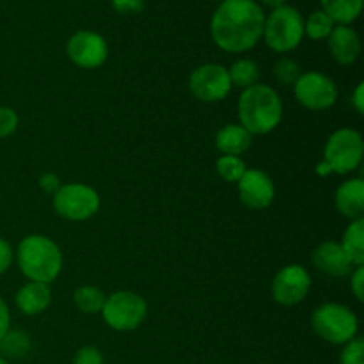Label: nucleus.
Here are the masks:
<instances>
[{"label": "nucleus", "instance_id": "13", "mask_svg": "<svg viewBox=\"0 0 364 364\" xmlns=\"http://www.w3.org/2000/svg\"><path fill=\"white\" fill-rule=\"evenodd\" d=\"M238 198L249 210L269 208L276 198V185L272 178L259 169H247L237 183Z\"/></svg>", "mask_w": 364, "mask_h": 364}, {"label": "nucleus", "instance_id": "2", "mask_svg": "<svg viewBox=\"0 0 364 364\" xmlns=\"http://www.w3.org/2000/svg\"><path fill=\"white\" fill-rule=\"evenodd\" d=\"M238 119L251 135H265L283 121V102L274 87L256 84L244 89L238 98Z\"/></svg>", "mask_w": 364, "mask_h": 364}, {"label": "nucleus", "instance_id": "30", "mask_svg": "<svg viewBox=\"0 0 364 364\" xmlns=\"http://www.w3.org/2000/svg\"><path fill=\"white\" fill-rule=\"evenodd\" d=\"M350 290L359 302L364 301V265L354 267L350 272Z\"/></svg>", "mask_w": 364, "mask_h": 364}, {"label": "nucleus", "instance_id": "9", "mask_svg": "<svg viewBox=\"0 0 364 364\" xmlns=\"http://www.w3.org/2000/svg\"><path fill=\"white\" fill-rule=\"evenodd\" d=\"M231 89L233 85L228 75V68H224L223 64H201L188 77V91L203 103L223 102L228 98Z\"/></svg>", "mask_w": 364, "mask_h": 364}, {"label": "nucleus", "instance_id": "1", "mask_svg": "<svg viewBox=\"0 0 364 364\" xmlns=\"http://www.w3.org/2000/svg\"><path fill=\"white\" fill-rule=\"evenodd\" d=\"M263 25L265 13L255 0H223L213 13L210 32L220 50L242 53L258 45Z\"/></svg>", "mask_w": 364, "mask_h": 364}, {"label": "nucleus", "instance_id": "29", "mask_svg": "<svg viewBox=\"0 0 364 364\" xmlns=\"http://www.w3.org/2000/svg\"><path fill=\"white\" fill-rule=\"evenodd\" d=\"M73 364H105L102 350L92 345H85V347L78 348L77 354L73 358Z\"/></svg>", "mask_w": 364, "mask_h": 364}, {"label": "nucleus", "instance_id": "16", "mask_svg": "<svg viewBox=\"0 0 364 364\" xmlns=\"http://www.w3.org/2000/svg\"><path fill=\"white\" fill-rule=\"evenodd\" d=\"M334 205L340 215L348 220L363 219L364 215V181L363 178H350L343 181L334 192Z\"/></svg>", "mask_w": 364, "mask_h": 364}, {"label": "nucleus", "instance_id": "11", "mask_svg": "<svg viewBox=\"0 0 364 364\" xmlns=\"http://www.w3.org/2000/svg\"><path fill=\"white\" fill-rule=\"evenodd\" d=\"M311 290V276L302 265H287L274 276L270 284L272 299L281 306H297L308 297Z\"/></svg>", "mask_w": 364, "mask_h": 364}, {"label": "nucleus", "instance_id": "35", "mask_svg": "<svg viewBox=\"0 0 364 364\" xmlns=\"http://www.w3.org/2000/svg\"><path fill=\"white\" fill-rule=\"evenodd\" d=\"M352 107L355 109V112L358 114H364V84L363 82H359L358 85H355L354 92H352Z\"/></svg>", "mask_w": 364, "mask_h": 364}, {"label": "nucleus", "instance_id": "8", "mask_svg": "<svg viewBox=\"0 0 364 364\" xmlns=\"http://www.w3.org/2000/svg\"><path fill=\"white\" fill-rule=\"evenodd\" d=\"M53 210L63 219L71 220V223H82L89 220L98 213L100 194L85 183H66L60 185L59 191L52 198Z\"/></svg>", "mask_w": 364, "mask_h": 364}, {"label": "nucleus", "instance_id": "32", "mask_svg": "<svg viewBox=\"0 0 364 364\" xmlns=\"http://www.w3.org/2000/svg\"><path fill=\"white\" fill-rule=\"evenodd\" d=\"M14 262V251L11 247V244L4 238H0V276L6 274L11 269Z\"/></svg>", "mask_w": 364, "mask_h": 364}, {"label": "nucleus", "instance_id": "34", "mask_svg": "<svg viewBox=\"0 0 364 364\" xmlns=\"http://www.w3.org/2000/svg\"><path fill=\"white\" fill-rule=\"evenodd\" d=\"M11 329V313L7 308L6 301L0 297V340H2L4 334Z\"/></svg>", "mask_w": 364, "mask_h": 364}, {"label": "nucleus", "instance_id": "14", "mask_svg": "<svg viewBox=\"0 0 364 364\" xmlns=\"http://www.w3.org/2000/svg\"><path fill=\"white\" fill-rule=\"evenodd\" d=\"M311 262L318 272L326 274L329 277L350 276V272L354 270V265L341 249L340 242L334 240H327L316 245L311 255Z\"/></svg>", "mask_w": 364, "mask_h": 364}, {"label": "nucleus", "instance_id": "38", "mask_svg": "<svg viewBox=\"0 0 364 364\" xmlns=\"http://www.w3.org/2000/svg\"><path fill=\"white\" fill-rule=\"evenodd\" d=\"M0 355H2V352H0Z\"/></svg>", "mask_w": 364, "mask_h": 364}, {"label": "nucleus", "instance_id": "19", "mask_svg": "<svg viewBox=\"0 0 364 364\" xmlns=\"http://www.w3.org/2000/svg\"><path fill=\"white\" fill-rule=\"evenodd\" d=\"M340 245L352 265H364V219L350 220L347 230L343 231Z\"/></svg>", "mask_w": 364, "mask_h": 364}, {"label": "nucleus", "instance_id": "15", "mask_svg": "<svg viewBox=\"0 0 364 364\" xmlns=\"http://www.w3.org/2000/svg\"><path fill=\"white\" fill-rule=\"evenodd\" d=\"M327 41L331 55L341 66H350L361 55V39L350 25H336Z\"/></svg>", "mask_w": 364, "mask_h": 364}, {"label": "nucleus", "instance_id": "21", "mask_svg": "<svg viewBox=\"0 0 364 364\" xmlns=\"http://www.w3.org/2000/svg\"><path fill=\"white\" fill-rule=\"evenodd\" d=\"M228 75L233 87H240L242 91L251 85L259 84V66L252 59H238L228 68Z\"/></svg>", "mask_w": 364, "mask_h": 364}, {"label": "nucleus", "instance_id": "17", "mask_svg": "<svg viewBox=\"0 0 364 364\" xmlns=\"http://www.w3.org/2000/svg\"><path fill=\"white\" fill-rule=\"evenodd\" d=\"M16 308L20 309L23 315L27 316H36L45 313L46 309L52 304V290H50V284L45 283H32L28 281L27 284L20 288L16 291Z\"/></svg>", "mask_w": 364, "mask_h": 364}, {"label": "nucleus", "instance_id": "27", "mask_svg": "<svg viewBox=\"0 0 364 364\" xmlns=\"http://www.w3.org/2000/svg\"><path fill=\"white\" fill-rule=\"evenodd\" d=\"M340 364H364V340L355 336L343 345L340 354Z\"/></svg>", "mask_w": 364, "mask_h": 364}, {"label": "nucleus", "instance_id": "3", "mask_svg": "<svg viewBox=\"0 0 364 364\" xmlns=\"http://www.w3.org/2000/svg\"><path fill=\"white\" fill-rule=\"evenodd\" d=\"M14 259L20 272L32 283L50 284L63 270V251L46 235H28L18 244Z\"/></svg>", "mask_w": 364, "mask_h": 364}, {"label": "nucleus", "instance_id": "24", "mask_svg": "<svg viewBox=\"0 0 364 364\" xmlns=\"http://www.w3.org/2000/svg\"><path fill=\"white\" fill-rule=\"evenodd\" d=\"M334 27L336 23L322 9L313 11L308 20L304 21V36H308L313 41H322V39L329 38Z\"/></svg>", "mask_w": 364, "mask_h": 364}, {"label": "nucleus", "instance_id": "6", "mask_svg": "<svg viewBox=\"0 0 364 364\" xmlns=\"http://www.w3.org/2000/svg\"><path fill=\"white\" fill-rule=\"evenodd\" d=\"M262 38H265L267 46L274 52H294L304 38V18L291 6L272 9L265 18Z\"/></svg>", "mask_w": 364, "mask_h": 364}, {"label": "nucleus", "instance_id": "18", "mask_svg": "<svg viewBox=\"0 0 364 364\" xmlns=\"http://www.w3.org/2000/svg\"><path fill=\"white\" fill-rule=\"evenodd\" d=\"M251 142L252 135L242 124H226L215 135V148L220 155L240 156L251 148Z\"/></svg>", "mask_w": 364, "mask_h": 364}, {"label": "nucleus", "instance_id": "7", "mask_svg": "<svg viewBox=\"0 0 364 364\" xmlns=\"http://www.w3.org/2000/svg\"><path fill=\"white\" fill-rule=\"evenodd\" d=\"M102 318L117 333H132L139 329L148 316V302L142 295L130 290H119L107 295Z\"/></svg>", "mask_w": 364, "mask_h": 364}, {"label": "nucleus", "instance_id": "20", "mask_svg": "<svg viewBox=\"0 0 364 364\" xmlns=\"http://www.w3.org/2000/svg\"><path fill=\"white\" fill-rule=\"evenodd\" d=\"M322 11L338 25H350L363 11V0H320Z\"/></svg>", "mask_w": 364, "mask_h": 364}, {"label": "nucleus", "instance_id": "28", "mask_svg": "<svg viewBox=\"0 0 364 364\" xmlns=\"http://www.w3.org/2000/svg\"><path fill=\"white\" fill-rule=\"evenodd\" d=\"M20 117L11 107H0V139H6L16 132Z\"/></svg>", "mask_w": 364, "mask_h": 364}, {"label": "nucleus", "instance_id": "25", "mask_svg": "<svg viewBox=\"0 0 364 364\" xmlns=\"http://www.w3.org/2000/svg\"><path fill=\"white\" fill-rule=\"evenodd\" d=\"M215 171L228 183H238L240 178L245 174V171H247V166H245L240 156L220 155L215 162Z\"/></svg>", "mask_w": 364, "mask_h": 364}, {"label": "nucleus", "instance_id": "33", "mask_svg": "<svg viewBox=\"0 0 364 364\" xmlns=\"http://www.w3.org/2000/svg\"><path fill=\"white\" fill-rule=\"evenodd\" d=\"M38 185L41 187V191L45 192V194L53 196L57 191H59L60 185H63V183H60L59 176H57L55 173H45V174H41V176H39Z\"/></svg>", "mask_w": 364, "mask_h": 364}, {"label": "nucleus", "instance_id": "36", "mask_svg": "<svg viewBox=\"0 0 364 364\" xmlns=\"http://www.w3.org/2000/svg\"><path fill=\"white\" fill-rule=\"evenodd\" d=\"M262 2L265 4V6L272 7V9H277V7H281L287 4V0H262Z\"/></svg>", "mask_w": 364, "mask_h": 364}, {"label": "nucleus", "instance_id": "26", "mask_svg": "<svg viewBox=\"0 0 364 364\" xmlns=\"http://www.w3.org/2000/svg\"><path fill=\"white\" fill-rule=\"evenodd\" d=\"M272 73L277 84L291 85V87H294L295 82H297L299 77L302 75V71H301V66H299V63H295V60L290 59V57H283V59H279L276 64H274Z\"/></svg>", "mask_w": 364, "mask_h": 364}, {"label": "nucleus", "instance_id": "5", "mask_svg": "<svg viewBox=\"0 0 364 364\" xmlns=\"http://www.w3.org/2000/svg\"><path fill=\"white\" fill-rule=\"evenodd\" d=\"M311 329L326 343L343 347L358 336L359 320L348 306L326 302L313 311Z\"/></svg>", "mask_w": 364, "mask_h": 364}, {"label": "nucleus", "instance_id": "31", "mask_svg": "<svg viewBox=\"0 0 364 364\" xmlns=\"http://www.w3.org/2000/svg\"><path fill=\"white\" fill-rule=\"evenodd\" d=\"M112 7L121 14H135L144 9V0H112Z\"/></svg>", "mask_w": 364, "mask_h": 364}, {"label": "nucleus", "instance_id": "23", "mask_svg": "<svg viewBox=\"0 0 364 364\" xmlns=\"http://www.w3.org/2000/svg\"><path fill=\"white\" fill-rule=\"evenodd\" d=\"M32 350V340L25 331L9 329L0 340V352L2 358L20 359L25 358Z\"/></svg>", "mask_w": 364, "mask_h": 364}, {"label": "nucleus", "instance_id": "22", "mask_svg": "<svg viewBox=\"0 0 364 364\" xmlns=\"http://www.w3.org/2000/svg\"><path fill=\"white\" fill-rule=\"evenodd\" d=\"M105 299L107 295L98 287H92V284L78 287L73 294L75 306L84 315H98V313H102Z\"/></svg>", "mask_w": 364, "mask_h": 364}, {"label": "nucleus", "instance_id": "4", "mask_svg": "<svg viewBox=\"0 0 364 364\" xmlns=\"http://www.w3.org/2000/svg\"><path fill=\"white\" fill-rule=\"evenodd\" d=\"M364 155L363 135L354 128H340L333 132L323 146V160L316 166V174L322 178L329 174L354 173L359 169Z\"/></svg>", "mask_w": 364, "mask_h": 364}, {"label": "nucleus", "instance_id": "37", "mask_svg": "<svg viewBox=\"0 0 364 364\" xmlns=\"http://www.w3.org/2000/svg\"><path fill=\"white\" fill-rule=\"evenodd\" d=\"M0 364H9V361H7L6 358H2V355H0Z\"/></svg>", "mask_w": 364, "mask_h": 364}, {"label": "nucleus", "instance_id": "10", "mask_svg": "<svg viewBox=\"0 0 364 364\" xmlns=\"http://www.w3.org/2000/svg\"><path fill=\"white\" fill-rule=\"evenodd\" d=\"M294 95L301 107L313 112H322L336 103L338 87L333 78L327 75L320 71H308L295 82Z\"/></svg>", "mask_w": 364, "mask_h": 364}, {"label": "nucleus", "instance_id": "12", "mask_svg": "<svg viewBox=\"0 0 364 364\" xmlns=\"http://www.w3.org/2000/svg\"><path fill=\"white\" fill-rule=\"evenodd\" d=\"M66 53L71 63L80 70H96L109 57V46L103 36L92 31H78L70 38Z\"/></svg>", "mask_w": 364, "mask_h": 364}]
</instances>
